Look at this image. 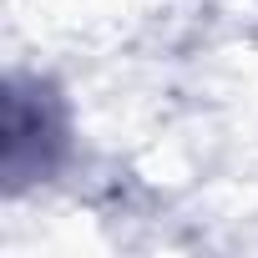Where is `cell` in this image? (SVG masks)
<instances>
[{
  "label": "cell",
  "mask_w": 258,
  "mask_h": 258,
  "mask_svg": "<svg viewBox=\"0 0 258 258\" xmlns=\"http://www.w3.org/2000/svg\"><path fill=\"white\" fill-rule=\"evenodd\" d=\"M61 147H66L61 101L41 81H11L6 86V177H11V187L51 172Z\"/></svg>",
  "instance_id": "6da1fadb"
}]
</instances>
